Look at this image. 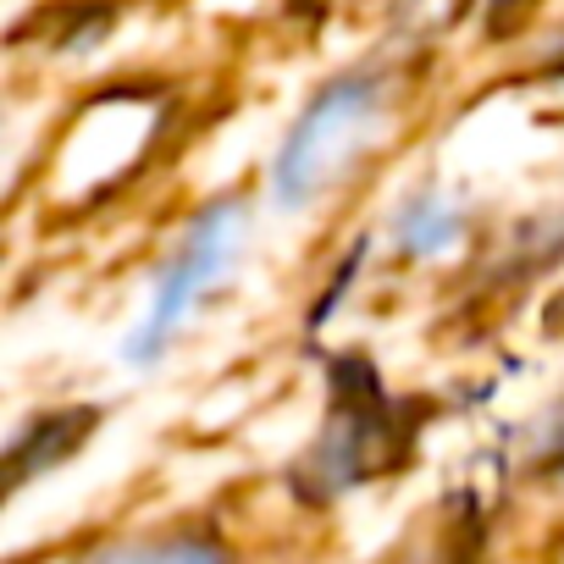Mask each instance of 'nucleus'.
<instances>
[{
  "instance_id": "f257e3e1",
  "label": "nucleus",
  "mask_w": 564,
  "mask_h": 564,
  "mask_svg": "<svg viewBox=\"0 0 564 564\" xmlns=\"http://www.w3.org/2000/svg\"><path fill=\"white\" fill-rule=\"evenodd\" d=\"M388 117H393V89L377 73H344L322 84L271 161V199L282 210H311L333 199L344 183H355L371 166V155L388 139Z\"/></svg>"
},
{
  "instance_id": "f03ea898",
  "label": "nucleus",
  "mask_w": 564,
  "mask_h": 564,
  "mask_svg": "<svg viewBox=\"0 0 564 564\" xmlns=\"http://www.w3.org/2000/svg\"><path fill=\"white\" fill-rule=\"evenodd\" d=\"M243 238H249V210H243V199H210V205L183 227V238L172 243V254L161 260V271H155V282H150V300H144L139 327H133L128 344H122V355H128L133 366H150V360H161V355L177 344V333L194 322L199 300L238 265Z\"/></svg>"
},
{
  "instance_id": "7ed1b4c3",
  "label": "nucleus",
  "mask_w": 564,
  "mask_h": 564,
  "mask_svg": "<svg viewBox=\"0 0 564 564\" xmlns=\"http://www.w3.org/2000/svg\"><path fill=\"white\" fill-rule=\"evenodd\" d=\"M393 243L410 260H443L465 243V210L454 199H443L437 188H426L393 216Z\"/></svg>"
},
{
  "instance_id": "20e7f679",
  "label": "nucleus",
  "mask_w": 564,
  "mask_h": 564,
  "mask_svg": "<svg viewBox=\"0 0 564 564\" xmlns=\"http://www.w3.org/2000/svg\"><path fill=\"white\" fill-rule=\"evenodd\" d=\"M100 564H227V558H221V547L183 536V542H144V547H122V553H111V558H100Z\"/></svg>"
}]
</instances>
